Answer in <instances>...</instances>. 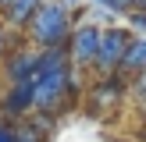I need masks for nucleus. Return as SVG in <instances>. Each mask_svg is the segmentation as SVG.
Segmentation results:
<instances>
[{
    "label": "nucleus",
    "instance_id": "1",
    "mask_svg": "<svg viewBox=\"0 0 146 142\" xmlns=\"http://www.w3.org/2000/svg\"><path fill=\"white\" fill-rule=\"evenodd\" d=\"M71 32H75V14L61 4V0H46L36 11V18L29 21L25 36L36 50H54V46H68Z\"/></svg>",
    "mask_w": 146,
    "mask_h": 142
},
{
    "label": "nucleus",
    "instance_id": "2",
    "mask_svg": "<svg viewBox=\"0 0 146 142\" xmlns=\"http://www.w3.org/2000/svg\"><path fill=\"white\" fill-rule=\"evenodd\" d=\"M132 43H135V32H132L128 25H107V28H104V39H100L96 68H93V71H96V78H111V75H118Z\"/></svg>",
    "mask_w": 146,
    "mask_h": 142
},
{
    "label": "nucleus",
    "instance_id": "3",
    "mask_svg": "<svg viewBox=\"0 0 146 142\" xmlns=\"http://www.w3.org/2000/svg\"><path fill=\"white\" fill-rule=\"evenodd\" d=\"M100 39H104V25H93V21L75 25V32H71V39H68V57H71V64H75L78 71H86V68L93 71L96 68Z\"/></svg>",
    "mask_w": 146,
    "mask_h": 142
},
{
    "label": "nucleus",
    "instance_id": "4",
    "mask_svg": "<svg viewBox=\"0 0 146 142\" xmlns=\"http://www.w3.org/2000/svg\"><path fill=\"white\" fill-rule=\"evenodd\" d=\"M0 114H4V121H11V124H21V121L32 117L36 114V78L7 85L4 96H0Z\"/></svg>",
    "mask_w": 146,
    "mask_h": 142
},
{
    "label": "nucleus",
    "instance_id": "5",
    "mask_svg": "<svg viewBox=\"0 0 146 142\" xmlns=\"http://www.w3.org/2000/svg\"><path fill=\"white\" fill-rule=\"evenodd\" d=\"M39 60H43V50L36 46H25V50H11L0 68H4V82L14 85V82H25V78H36L39 75Z\"/></svg>",
    "mask_w": 146,
    "mask_h": 142
},
{
    "label": "nucleus",
    "instance_id": "6",
    "mask_svg": "<svg viewBox=\"0 0 146 142\" xmlns=\"http://www.w3.org/2000/svg\"><path fill=\"white\" fill-rule=\"evenodd\" d=\"M128 92V82L121 75H111V78H96L89 89V110H114V106L125 99Z\"/></svg>",
    "mask_w": 146,
    "mask_h": 142
},
{
    "label": "nucleus",
    "instance_id": "7",
    "mask_svg": "<svg viewBox=\"0 0 146 142\" xmlns=\"http://www.w3.org/2000/svg\"><path fill=\"white\" fill-rule=\"evenodd\" d=\"M46 4V0H14L11 7H4V11H0V18H4V25L7 28H29V21L36 18V11H39V7Z\"/></svg>",
    "mask_w": 146,
    "mask_h": 142
},
{
    "label": "nucleus",
    "instance_id": "8",
    "mask_svg": "<svg viewBox=\"0 0 146 142\" xmlns=\"http://www.w3.org/2000/svg\"><path fill=\"white\" fill-rule=\"evenodd\" d=\"M139 71H146V36H135V43L128 46L125 64H121V71H118V75L125 78V82H132Z\"/></svg>",
    "mask_w": 146,
    "mask_h": 142
},
{
    "label": "nucleus",
    "instance_id": "9",
    "mask_svg": "<svg viewBox=\"0 0 146 142\" xmlns=\"http://www.w3.org/2000/svg\"><path fill=\"white\" fill-rule=\"evenodd\" d=\"M100 7H104L111 18H128V14L135 11V0H96Z\"/></svg>",
    "mask_w": 146,
    "mask_h": 142
},
{
    "label": "nucleus",
    "instance_id": "10",
    "mask_svg": "<svg viewBox=\"0 0 146 142\" xmlns=\"http://www.w3.org/2000/svg\"><path fill=\"white\" fill-rule=\"evenodd\" d=\"M125 21H128V28H132L135 36H146V11H143V7H135Z\"/></svg>",
    "mask_w": 146,
    "mask_h": 142
},
{
    "label": "nucleus",
    "instance_id": "11",
    "mask_svg": "<svg viewBox=\"0 0 146 142\" xmlns=\"http://www.w3.org/2000/svg\"><path fill=\"white\" fill-rule=\"evenodd\" d=\"M128 89H132V92H135V96H139V99H143V103H146V71H139V75H135V78H132V82H128Z\"/></svg>",
    "mask_w": 146,
    "mask_h": 142
},
{
    "label": "nucleus",
    "instance_id": "12",
    "mask_svg": "<svg viewBox=\"0 0 146 142\" xmlns=\"http://www.w3.org/2000/svg\"><path fill=\"white\" fill-rule=\"evenodd\" d=\"M11 57V39H7V25H4V18H0V64Z\"/></svg>",
    "mask_w": 146,
    "mask_h": 142
},
{
    "label": "nucleus",
    "instance_id": "13",
    "mask_svg": "<svg viewBox=\"0 0 146 142\" xmlns=\"http://www.w3.org/2000/svg\"><path fill=\"white\" fill-rule=\"evenodd\" d=\"M0 142H18V131H14L11 121H4V124H0Z\"/></svg>",
    "mask_w": 146,
    "mask_h": 142
},
{
    "label": "nucleus",
    "instance_id": "14",
    "mask_svg": "<svg viewBox=\"0 0 146 142\" xmlns=\"http://www.w3.org/2000/svg\"><path fill=\"white\" fill-rule=\"evenodd\" d=\"M61 4H64V7H68V11H71V14H75V18H78V14H82V4H78V0H61Z\"/></svg>",
    "mask_w": 146,
    "mask_h": 142
},
{
    "label": "nucleus",
    "instance_id": "15",
    "mask_svg": "<svg viewBox=\"0 0 146 142\" xmlns=\"http://www.w3.org/2000/svg\"><path fill=\"white\" fill-rule=\"evenodd\" d=\"M14 4V0H0V11H4V7H11Z\"/></svg>",
    "mask_w": 146,
    "mask_h": 142
},
{
    "label": "nucleus",
    "instance_id": "16",
    "mask_svg": "<svg viewBox=\"0 0 146 142\" xmlns=\"http://www.w3.org/2000/svg\"><path fill=\"white\" fill-rule=\"evenodd\" d=\"M135 7H143V11H146V0H135Z\"/></svg>",
    "mask_w": 146,
    "mask_h": 142
},
{
    "label": "nucleus",
    "instance_id": "17",
    "mask_svg": "<svg viewBox=\"0 0 146 142\" xmlns=\"http://www.w3.org/2000/svg\"><path fill=\"white\" fill-rule=\"evenodd\" d=\"M139 139H143V142H146V128H143V131H139Z\"/></svg>",
    "mask_w": 146,
    "mask_h": 142
},
{
    "label": "nucleus",
    "instance_id": "18",
    "mask_svg": "<svg viewBox=\"0 0 146 142\" xmlns=\"http://www.w3.org/2000/svg\"><path fill=\"white\" fill-rule=\"evenodd\" d=\"M143 114H146V103H143Z\"/></svg>",
    "mask_w": 146,
    "mask_h": 142
}]
</instances>
